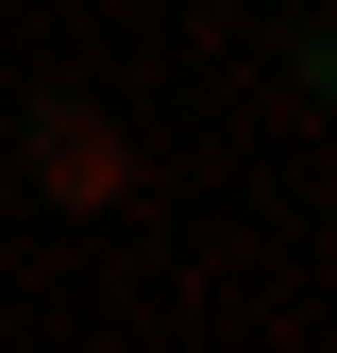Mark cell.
<instances>
[{
    "label": "cell",
    "mask_w": 337,
    "mask_h": 353,
    "mask_svg": "<svg viewBox=\"0 0 337 353\" xmlns=\"http://www.w3.org/2000/svg\"><path fill=\"white\" fill-rule=\"evenodd\" d=\"M34 168H51L68 202H118V135H102L84 101H51V118H34Z\"/></svg>",
    "instance_id": "1"
}]
</instances>
